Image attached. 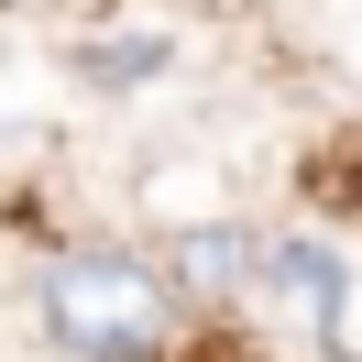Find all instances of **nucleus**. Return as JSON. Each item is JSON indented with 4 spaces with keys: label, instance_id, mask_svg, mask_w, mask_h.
<instances>
[{
    "label": "nucleus",
    "instance_id": "obj_3",
    "mask_svg": "<svg viewBox=\"0 0 362 362\" xmlns=\"http://www.w3.org/2000/svg\"><path fill=\"white\" fill-rule=\"evenodd\" d=\"M165 55H176L165 33H99V45H77V77H88V88H143Z\"/></svg>",
    "mask_w": 362,
    "mask_h": 362
},
{
    "label": "nucleus",
    "instance_id": "obj_1",
    "mask_svg": "<svg viewBox=\"0 0 362 362\" xmlns=\"http://www.w3.org/2000/svg\"><path fill=\"white\" fill-rule=\"evenodd\" d=\"M45 329L77 362H154L165 351V286H154L143 252L77 242V252L45 264Z\"/></svg>",
    "mask_w": 362,
    "mask_h": 362
},
{
    "label": "nucleus",
    "instance_id": "obj_2",
    "mask_svg": "<svg viewBox=\"0 0 362 362\" xmlns=\"http://www.w3.org/2000/svg\"><path fill=\"white\" fill-rule=\"evenodd\" d=\"M252 274H264V296H274V308H286L308 340L362 351V340H351V274H340L329 242H264V252H252Z\"/></svg>",
    "mask_w": 362,
    "mask_h": 362
},
{
    "label": "nucleus",
    "instance_id": "obj_4",
    "mask_svg": "<svg viewBox=\"0 0 362 362\" xmlns=\"http://www.w3.org/2000/svg\"><path fill=\"white\" fill-rule=\"evenodd\" d=\"M187 286H198V296H230V286H252V242H242V230H230V220H209V230H187Z\"/></svg>",
    "mask_w": 362,
    "mask_h": 362
}]
</instances>
